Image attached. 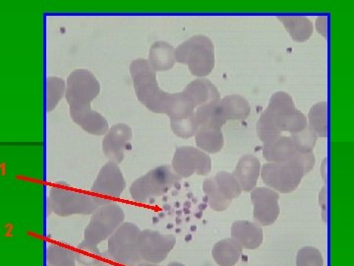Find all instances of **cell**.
<instances>
[{
    "label": "cell",
    "mask_w": 354,
    "mask_h": 266,
    "mask_svg": "<svg viewBox=\"0 0 354 266\" xmlns=\"http://www.w3.org/2000/svg\"><path fill=\"white\" fill-rule=\"evenodd\" d=\"M279 20L285 26L286 31L290 35L293 41L297 43L308 41L313 34V23L305 16H279Z\"/></svg>",
    "instance_id": "7402d4cb"
},
{
    "label": "cell",
    "mask_w": 354,
    "mask_h": 266,
    "mask_svg": "<svg viewBox=\"0 0 354 266\" xmlns=\"http://www.w3.org/2000/svg\"><path fill=\"white\" fill-rule=\"evenodd\" d=\"M213 179L223 197L230 202H232L235 198L241 197L242 190L234 175L227 172H218Z\"/></svg>",
    "instance_id": "f1b7e54d"
},
{
    "label": "cell",
    "mask_w": 354,
    "mask_h": 266,
    "mask_svg": "<svg viewBox=\"0 0 354 266\" xmlns=\"http://www.w3.org/2000/svg\"><path fill=\"white\" fill-rule=\"evenodd\" d=\"M174 235H164L153 230L141 231L139 237V256L143 263L160 265L176 247Z\"/></svg>",
    "instance_id": "30bf717a"
},
{
    "label": "cell",
    "mask_w": 354,
    "mask_h": 266,
    "mask_svg": "<svg viewBox=\"0 0 354 266\" xmlns=\"http://www.w3.org/2000/svg\"><path fill=\"white\" fill-rule=\"evenodd\" d=\"M171 168L177 176L185 179L194 174L208 176L212 171V159L196 147H178L172 158Z\"/></svg>",
    "instance_id": "9c48e42d"
},
{
    "label": "cell",
    "mask_w": 354,
    "mask_h": 266,
    "mask_svg": "<svg viewBox=\"0 0 354 266\" xmlns=\"http://www.w3.org/2000/svg\"><path fill=\"white\" fill-rule=\"evenodd\" d=\"M66 82L57 76H50L46 79V109L48 113L57 108V105L65 97Z\"/></svg>",
    "instance_id": "f546056e"
},
{
    "label": "cell",
    "mask_w": 354,
    "mask_h": 266,
    "mask_svg": "<svg viewBox=\"0 0 354 266\" xmlns=\"http://www.w3.org/2000/svg\"><path fill=\"white\" fill-rule=\"evenodd\" d=\"M147 60L156 72L171 70L176 64V48L167 42H156L149 51Z\"/></svg>",
    "instance_id": "ac0fdd59"
},
{
    "label": "cell",
    "mask_w": 354,
    "mask_h": 266,
    "mask_svg": "<svg viewBox=\"0 0 354 266\" xmlns=\"http://www.w3.org/2000/svg\"><path fill=\"white\" fill-rule=\"evenodd\" d=\"M194 116L199 128L221 130L227 121L221 107V100L209 102L195 109Z\"/></svg>",
    "instance_id": "d6986e66"
},
{
    "label": "cell",
    "mask_w": 354,
    "mask_h": 266,
    "mask_svg": "<svg viewBox=\"0 0 354 266\" xmlns=\"http://www.w3.org/2000/svg\"><path fill=\"white\" fill-rule=\"evenodd\" d=\"M297 266H324L322 254L314 247H304L297 251Z\"/></svg>",
    "instance_id": "8d00e7d4"
},
{
    "label": "cell",
    "mask_w": 354,
    "mask_h": 266,
    "mask_svg": "<svg viewBox=\"0 0 354 266\" xmlns=\"http://www.w3.org/2000/svg\"><path fill=\"white\" fill-rule=\"evenodd\" d=\"M279 195L269 188H256L251 191L253 203V218L260 226H271L279 218Z\"/></svg>",
    "instance_id": "7c38bea8"
},
{
    "label": "cell",
    "mask_w": 354,
    "mask_h": 266,
    "mask_svg": "<svg viewBox=\"0 0 354 266\" xmlns=\"http://www.w3.org/2000/svg\"><path fill=\"white\" fill-rule=\"evenodd\" d=\"M167 266H185L183 265V263H176V261H174V263H169Z\"/></svg>",
    "instance_id": "ab89813d"
},
{
    "label": "cell",
    "mask_w": 354,
    "mask_h": 266,
    "mask_svg": "<svg viewBox=\"0 0 354 266\" xmlns=\"http://www.w3.org/2000/svg\"><path fill=\"white\" fill-rule=\"evenodd\" d=\"M306 176L304 168L293 161L266 163L261 169V177L267 188L279 193H290L297 190Z\"/></svg>",
    "instance_id": "52a82bcc"
},
{
    "label": "cell",
    "mask_w": 354,
    "mask_h": 266,
    "mask_svg": "<svg viewBox=\"0 0 354 266\" xmlns=\"http://www.w3.org/2000/svg\"><path fill=\"white\" fill-rule=\"evenodd\" d=\"M180 179L171 166H160L133 181L129 188L130 195L135 202H148L165 195Z\"/></svg>",
    "instance_id": "277c9868"
},
{
    "label": "cell",
    "mask_w": 354,
    "mask_h": 266,
    "mask_svg": "<svg viewBox=\"0 0 354 266\" xmlns=\"http://www.w3.org/2000/svg\"><path fill=\"white\" fill-rule=\"evenodd\" d=\"M267 109L276 118H281L292 113L297 108L290 95L286 92H277L270 99Z\"/></svg>",
    "instance_id": "4dcf8cb0"
},
{
    "label": "cell",
    "mask_w": 354,
    "mask_h": 266,
    "mask_svg": "<svg viewBox=\"0 0 354 266\" xmlns=\"http://www.w3.org/2000/svg\"><path fill=\"white\" fill-rule=\"evenodd\" d=\"M133 86L139 102L149 111L165 114L171 93L165 92L158 86L157 72L145 58L133 60L129 66Z\"/></svg>",
    "instance_id": "6da1fadb"
},
{
    "label": "cell",
    "mask_w": 354,
    "mask_h": 266,
    "mask_svg": "<svg viewBox=\"0 0 354 266\" xmlns=\"http://www.w3.org/2000/svg\"><path fill=\"white\" fill-rule=\"evenodd\" d=\"M183 92L195 109L209 102L221 100L218 88L207 78L195 79L184 88Z\"/></svg>",
    "instance_id": "e0dca14e"
},
{
    "label": "cell",
    "mask_w": 354,
    "mask_h": 266,
    "mask_svg": "<svg viewBox=\"0 0 354 266\" xmlns=\"http://www.w3.org/2000/svg\"><path fill=\"white\" fill-rule=\"evenodd\" d=\"M136 266H160L158 265H153V263H140L139 265H137Z\"/></svg>",
    "instance_id": "f35d334b"
},
{
    "label": "cell",
    "mask_w": 354,
    "mask_h": 266,
    "mask_svg": "<svg viewBox=\"0 0 354 266\" xmlns=\"http://www.w3.org/2000/svg\"><path fill=\"white\" fill-rule=\"evenodd\" d=\"M171 128L176 136L181 139H190L195 136L199 130V125L195 120L194 114H192L183 120L171 121Z\"/></svg>",
    "instance_id": "d590c367"
},
{
    "label": "cell",
    "mask_w": 354,
    "mask_h": 266,
    "mask_svg": "<svg viewBox=\"0 0 354 266\" xmlns=\"http://www.w3.org/2000/svg\"><path fill=\"white\" fill-rule=\"evenodd\" d=\"M125 188L127 183L120 166L109 162L100 170L91 191L95 197L111 202L113 198H120Z\"/></svg>",
    "instance_id": "8fae6325"
},
{
    "label": "cell",
    "mask_w": 354,
    "mask_h": 266,
    "mask_svg": "<svg viewBox=\"0 0 354 266\" xmlns=\"http://www.w3.org/2000/svg\"><path fill=\"white\" fill-rule=\"evenodd\" d=\"M261 162L259 159L253 155H244L239 159L234 172H232L239 181L242 191L251 193L257 188L258 179L261 175Z\"/></svg>",
    "instance_id": "9a60e30c"
},
{
    "label": "cell",
    "mask_w": 354,
    "mask_h": 266,
    "mask_svg": "<svg viewBox=\"0 0 354 266\" xmlns=\"http://www.w3.org/2000/svg\"><path fill=\"white\" fill-rule=\"evenodd\" d=\"M274 118L281 132H290L291 134H293V133L301 132L308 127L307 116L297 109L283 118H276L274 116Z\"/></svg>",
    "instance_id": "1f68e13d"
},
{
    "label": "cell",
    "mask_w": 354,
    "mask_h": 266,
    "mask_svg": "<svg viewBox=\"0 0 354 266\" xmlns=\"http://www.w3.org/2000/svg\"><path fill=\"white\" fill-rule=\"evenodd\" d=\"M73 251L76 260L86 266H101L109 258V256L106 258L95 245L86 241L81 242Z\"/></svg>",
    "instance_id": "83f0119b"
},
{
    "label": "cell",
    "mask_w": 354,
    "mask_h": 266,
    "mask_svg": "<svg viewBox=\"0 0 354 266\" xmlns=\"http://www.w3.org/2000/svg\"><path fill=\"white\" fill-rule=\"evenodd\" d=\"M65 100L69 108L91 106L101 92L97 77L88 69H75L67 77Z\"/></svg>",
    "instance_id": "ba28073f"
},
{
    "label": "cell",
    "mask_w": 354,
    "mask_h": 266,
    "mask_svg": "<svg viewBox=\"0 0 354 266\" xmlns=\"http://www.w3.org/2000/svg\"><path fill=\"white\" fill-rule=\"evenodd\" d=\"M308 127L315 132L317 137L328 136V103H317L310 109L308 114Z\"/></svg>",
    "instance_id": "484cf974"
},
{
    "label": "cell",
    "mask_w": 354,
    "mask_h": 266,
    "mask_svg": "<svg viewBox=\"0 0 354 266\" xmlns=\"http://www.w3.org/2000/svg\"><path fill=\"white\" fill-rule=\"evenodd\" d=\"M194 106L183 92L169 95L165 114L171 121L183 120L195 113Z\"/></svg>",
    "instance_id": "d4e9b609"
},
{
    "label": "cell",
    "mask_w": 354,
    "mask_h": 266,
    "mask_svg": "<svg viewBox=\"0 0 354 266\" xmlns=\"http://www.w3.org/2000/svg\"><path fill=\"white\" fill-rule=\"evenodd\" d=\"M195 142L197 148L207 154L218 153L225 145V139L221 130L213 128H199L195 134Z\"/></svg>",
    "instance_id": "cb8c5ba5"
},
{
    "label": "cell",
    "mask_w": 354,
    "mask_h": 266,
    "mask_svg": "<svg viewBox=\"0 0 354 266\" xmlns=\"http://www.w3.org/2000/svg\"><path fill=\"white\" fill-rule=\"evenodd\" d=\"M297 152L290 137L283 135L270 143L263 144V157L267 163L288 162Z\"/></svg>",
    "instance_id": "ffe728a7"
},
{
    "label": "cell",
    "mask_w": 354,
    "mask_h": 266,
    "mask_svg": "<svg viewBox=\"0 0 354 266\" xmlns=\"http://www.w3.org/2000/svg\"><path fill=\"white\" fill-rule=\"evenodd\" d=\"M132 130L125 123H118L109 127L102 139V151L109 162L120 164L124 159L125 151L130 149Z\"/></svg>",
    "instance_id": "4fadbf2b"
},
{
    "label": "cell",
    "mask_w": 354,
    "mask_h": 266,
    "mask_svg": "<svg viewBox=\"0 0 354 266\" xmlns=\"http://www.w3.org/2000/svg\"><path fill=\"white\" fill-rule=\"evenodd\" d=\"M111 202L104 198L55 186L48 193V207L50 212L58 216L88 215L93 214L102 205Z\"/></svg>",
    "instance_id": "3957f363"
},
{
    "label": "cell",
    "mask_w": 354,
    "mask_h": 266,
    "mask_svg": "<svg viewBox=\"0 0 354 266\" xmlns=\"http://www.w3.org/2000/svg\"><path fill=\"white\" fill-rule=\"evenodd\" d=\"M69 114L72 121L88 134L104 136L109 130L106 118L91 106L69 108Z\"/></svg>",
    "instance_id": "5bb4252c"
},
{
    "label": "cell",
    "mask_w": 354,
    "mask_h": 266,
    "mask_svg": "<svg viewBox=\"0 0 354 266\" xmlns=\"http://www.w3.org/2000/svg\"><path fill=\"white\" fill-rule=\"evenodd\" d=\"M243 247L232 238L216 242L212 256L218 266H234L241 260Z\"/></svg>",
    "instance_id": "44dd1931"
},
{
    "label": "cell",
    "mask_w": 354,
    "mask_h": 266,
    "mask_svg": "<svg viewBox=\"0 0 354 266\" xmlns=\"http://www.w3.org/2000/svg\"></svg>",
    "instance_id": "60d3db41"
},
{
    "label": "cell",
    "mask_w": 354,
    "mask_h": 266,
    "mask_svg": "<svg viewBox=\"0 0 354 266\" xmlns=\"http://www.w3.org/2000/svg\"><path fill=\"white\" fill-rule=\"evenodd\" d=\"M141 230L135 224L122 223L109 239L108 254L120 266H136L142 263L139 256Z\"/></svg>",
    "instance_id": "5b68a950"
},
{
    "label": "cell",
    "mask_w": 354,
    "mask_h": 266,
    "mask_svg": "<svg viewBox=\"0 0 354 266\" xmlns=\"http://www.w3.org/2000/svg\"><path fill=\"white\" fill-rule=\"evenodd\" d=\"M317 135L309 127L301 132L291 134L290 139L292 141L295 150L299 153H312L317 143Z\"/></svg>",
    "instance_id": "e575fe53"
},
{
    "label": "cell",
    "mask_w": 354,
    "mask_h": 266,
    "mask_svg": "<svg viewBox=\"0 0 354 266\" xmlns=\"http://www.w3.org/2000/svg\"><path fill=\"white\" fill-rule=\"evenodd\" d=\"M203 190L208 200L209 206L215 211H225L232 204V202L223 197L213 179H207L203 181Z\"/></svg>",
    "instance_id": "d6a6232c"
},
{
    "label": "cell",
    "mask_w": 354,
    "mask_h": 266,
    "mask_svg": "<svg viewBox=\"0 0 354 266\" xmlns=\"http://www.w3.org/2000/svg\"><path fill=\"white\" fill-rule=\"evenodd\" d=\"M316 30L320 33L322 36L327 38L328 37V17L326 16H320L317 18L316 21Z\"/></svg>",
    "instance_id": "74e56055"
},
{
    "label": "cell",
    "mask_w": 354,
    "mask_h": 266,
    "mask_svg": "<svg viewBox=\"0 0 354 266\" xmlns=\"http://www.w3.org/2000/svg\"><path fill=\"white\" fill-rule=\"evenodd\" d=\"M232 238L243 249L254 251L262 246L264 233L262 227L255 222L239 220L232 224Z\"/></svg>",
    "instance_id": "2e32d148"
},
{
    "label": "cell",
    "mask_w": 354,
    "mask_h": 266,
    "mask_svg": "<svg viewBox=\"0 0 354 266\" xmlns=\"http://www.w3.org/2000/svg\"><path fill=\"white\" fill-rule=\"evenodd\" d=\"M124 218L123 209L115 202L102 205L92 214L84 233V241L97 246L111 238L121 224L124 223Z\"/></svg>",
    "instance_id": "8992f818"
},
{
    "label": "cell",
    "mask_w": 354,
    "mask_h": 266,
    "mask_svg": "<svg viewBox=\"0 0 354 266\" xmlns=\"http://www.w3.org/2000/svg\"><path fill=\"white\" fill-rule=\"evenodd\" d=\"M176 62L187 65L192 76L205 78L215 69V46L205 35H195L176 48Z\"/></svg>",
    "instance_id": "7a4b0ae2"
},
{
    "label": "cell",
    "mask_w": 354,
    "mask_h": 266,
    "mask_svg": "<svg viewBox=\"0 0 354 266\" xmlns=\"http://www.w3.org/2000/svg\"><path fill=\"white\" fill-rule=\"evenodd\" d=\"M221 107L227 121H243L251 113V106L241 95H228L221 99Z\"/></svg>",
    "instance_id": "603a6c76"
},
{
    "label": "cell",
    "mask_w": 354,
    "mask_h": 266,
    "mask_svg": "<svg viewBox=\"0 0 354 266\" xmlns=\"http://www.w3.org/2000/svg\"><path fill=\"white\" fill-rule=\"evenodd\" d=\"M258 137L262 140L263 144L270 143L281 136V132L279 130L274 116L267 109L261 114L256 127Z\"/></svg>",
    "instance_id": "4316f807"
},
{
    "label": "cell",
    "mask_w": 354,
    "mask_h": 266,
    "mask_svg": "<svg viewBox=\"0 0 354 266\" xmlns=\"http://www.w3.org/2000/svg\"><path fill=\"white\" fill-rule=\"evenodd\" d=\"M76 258L73 251L66 247L50 245L48 247V266H75Z\"/></svg>",
    "instance_id": "836d02e7"
}]
</instances>
